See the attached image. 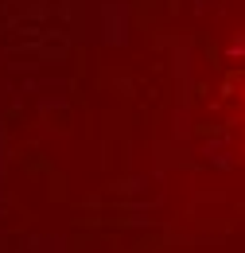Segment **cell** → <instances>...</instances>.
<instances>
[{
    "mask_svg": "<svg viewBox=\"0 0 245 253\" xmlns=\"http://www.w3.org/2000/svg\"><path fill=\"white\" fill-rule=\"evenodd\" d=\"M210 70H214L210 101L226 117V125L245 132V0H238L234 12H222V16L214 12Z\"/></svg>",
    "mask_w": 245,
    "mask_h": 253,
    "instance_id": "1",
    "label": "cell"
}]
</instances>
